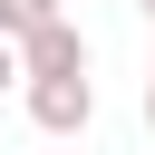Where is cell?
Returning <instances> with one entry per match:
<instances>
[{"label":"cell","instance_id":"obj_1","mask_svg":"<svg viewBox=\"0 0 155 155\" xmlns=\"http://www.w3.org/2000/svg\"><path fill=\"white\" fill-rule=\"evenodd\" d=\"M10 48H19V78H78V68H87V29H78L68 10H48V19H39L29 39H10Z\"/></svg>","mask_w":155,"mask_h":155},{"label":"cell","instance_id":"obj_2","mask_svg":"<svg viewBox=\"0 0 155 155\" xmlns=\"http://www.w3.org/2000/svg\"><path fill=\"white\" fill-rule=\"evenodd\" d=\"M19 87H29V126H48V136H87V116H97L87 68H78V78H19Z\"/></svg>","mask_w":155,"mask_h":155},{"label":"cell","instance_id":"obj_3","mask_svg":"<svg viewBox=\"0 0 155 155\" xmlns=\"http://www.w3.org/2000/svg\"><path fill=\"white\" fill-rule=\"evenodd\" d=\"M48 10H58V0H0V39H29Z\"/></svg>","mask_w":155,"mask_h":155},{"label":"cell","instance_id":"obj_4","mask_svg":"<svg viewBox=\"0 0 155 155\" xmlns=\"http://www.w3.org/2000/svg\"><path fill=\"white\" fill-rule=\"evenodd\" d=\"M10 87H19V48L0 39V97H10Z\"/></svg>","mask_w":155,"mask_h":155},{"label":"cell","instance_id":"obj_5","mask_svg":"<svg viewBox=\"0 0 155 155\" xmlns=\"http://www.w3.org/2000/svg\"><path fill=\"white\" fill-rule=\"evenodd\" d=\"M145 136H155V68H145Z\"/></svg>","mask_w":155,"mask_h":155},{"label":"cell","instance_id":"obj_6","mask_svg":"<svg viewBox=\"0 0 155 155\" xmlns=\"http://www.w3.org/2000/svg\"><path fill=\"white\" fill-rule=\"evenodd\" d=\"M136 10H145V19H155V0H136Z\"/></svg>","mask_w":155,"mask_h":155}]
</instances>
